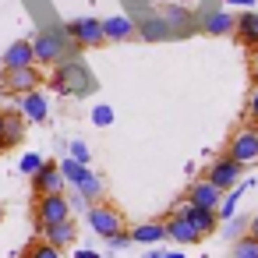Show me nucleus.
<instances>
[{
	"label": "nucleus",
	"mask_w": 258,
	"mask_h": 258,
	"mask_svg": "<svg viewBox=\"0 0 258 258\" xmlns=\"http://www.w3.org/2000/svg\"><path fill=\"white\" fill-rule=\"evenodd\" d=\"M39 82H43V75H39L36 64H32V68H18V71H4V92H11V96L36 92Z\"/></svg>",
	"instance_id": "8"
},
{
	"label": "nucleus",
	"mask_w": 258,
	"mask_h": 258,
	"mask_svg": "<svg viewBox=\"0 0 258 258\" xmlns=\"http://www.w3.org/2000/svg\"><path fill=\"white\" fill-rule=\"evenodd\" d=\"M106 244H110V251H124V247L131 244V237H127V230H120V233H113Z\"/></svg>",
	"instance_id": "31"
},
{
	"label": "nucleus",
	"mask_w": 258,
	"mask_h": 258,
	"mask_svg": "<svg viewBox=\"0 0 258 258\" xmlns=\"http://www.w3.org/2000/svg\"><path fill=\"white\" fill-rule=\"evenodd\" d=\"M85 219H89V226H92V233H99L103 240H110L113 233H120V230H124V219H120V212H117L113 205H103V202H96V205H89V212H85Z\"/></svg>",
	"instance_id": "6"
},
{
	"label": "nucleus",
	"mask_w": 258,
	"mask_h": 258,
	"mask_svg": "<svg viewBox=\"0 0 258 258\" xmlns=\"http://www.w3.org/2000/svg\"><path fill=\"white\" fill-rule=\"evenodd\" d=\"M163 226H166V240H173V244H198V240H202V233H198L184 216H177V212H173Z\"/></svg>",
	"instance_id": "17"
},
{
	"label": "nucleus",
	"mask_w": 258,
	"mask_h": 258,
	"mask_svg": "<svg viewBox=\"0 0 258 258\" xmlns=\"http://www.w3.org/2000/svg\"><path fill=\"white\" fill-rule=\"evenodd\" d=\"M233 258H258V240L251 233H240L233 240Z\"/></svg>",
	"instance_id": "23"
},
{
	"label": "nucleus",
	"mask_w": 258,
	"mask_h": 258,
	"mask_svg": "<svg viewBox=\"0 0 258 258\" xmlns=\"http://www.w3.org/2000/svg\"><path fill=\"white\" fill-rule=\"evenodd\" d=\"M29 43H32L36 64H60L64 60V36L60 32H39Z\"/></svg>",
	"instance_id": "7"
},
{
	"label": "nucleus",
	"mask_w": 258,
	"mask_h": 258,
	"mask_svg": "<svg viewBox=\"0 0 258 258\" xmlns=\"http://www.w3.org/2000/svg\"><path fill=\"white\" fill-rule=\"evenodd\" d=\"M60 219H71V205H68V195H64V191L36 198V219H32V226H36V237H39V230H43V226H50V223H60Z\"/></svg>",
	"instance_id": "2"
},
{
	"label": "nucleus",
	"mask_w": 258,
	"mask_h": 258,
	"mask_svg": "<svg viewBox=\"0 0 258 258\" xmlns=\"http://www.w3.org/2000/svg\"><path fill=\"white\" fill-rule=\"evenodd\" d=\"M64 36H68L78 50H96V46L106 43V39H103V22H99V18H75V22L64 25Z\"/></svg>",
	"instance_id": "3"
},
{
	"label": "nucleus",
	"mask_w": 258,
	"mask_h": 258,
	"mask_svg": "<svg viewBox=\"0 0 258 258\" xmlns=\"http://www.w3.org/2000/svg\"><path fill=\"white\" fill-rule=\"evenodd\" d=\"M68 152H71V159H75V163H82V166H89V163H92V152H89V145H85V142H71V145H68Z\"/></svg>",
	"instance_id": "28"
},
{
	"label": "nucleus",
	"mask_w": 258,
	"mask_h": 258,
	"mask_svg": "<svg viewBox=\"0 0 258 258\" xmlns=\"http://www.w3.org/2000/svg\"><path fill=\"white\" fill-rule=\"evenodd\" d=\"M22 99V106H18V113L29 120V124H43L46 117H50V103H46V96L36 89V92H25V96H18Z\"/></svg>",
	"instance_id": "14"
},
{
	"label": "nucleus",
	"mask_w": 258,
	"mask_h": 258,
	"mask_svg": "<svg viewBox=\"0 0 258 258\" xmlns=\"http://www.w3.org/2000/svg\"><path fill=\"white\" fill-rule=\"evenodd\" d=\"M22 258H64L57 247H50L46 240H32L25 251H22Z\"/></svg>",
	"instance_id": "25"
},
{
	"label": "nucleus",
	"mask_w": 258,
	"mask_h": 258,
	"mask_svg": "<svg viewBox=\"0 0 258 258\" xmlns=\"http://www.w3.org/2000/svg\"><path fill=\"white\" fill-rule=\"evenodd\" d=\"M205 180H209V184H216L219 191H233V187L244 180V166H240V163H233V159L223 152V156H216V159L209 163Z\"/></svg>",
	"instance_id": "4"
},
{
	"label": "nucleus",
	"mask_w": 258,
	"mask_h": 258,
	"mask_svg": "<svg viewBox=\"0 0 258 258\" xmlns=\"http://www.w3.org/2000/svg\"><path fill=\"white\" fill-rule=\"evenodd\" d=\"M57 191H64V177H60V166L46 159V163L32 173V195L43 198V195H57Z\"/></svg>",
	"instance_id": "10"
},
{
	"label": "nucleus",
	"mask_w": 258,
	"mask_h": 258,
	"mask_svg": "<svg viewBox=\"0 0 258 258\" xmlns=\"http://www.w3.org/2000/svg\"><path fill=\"white\" fill-rule=\"evenodd\" d=\"M244 223H247V219H237V216H233V219H226V223H223L226 237H230V240H237V237H240V226H244Z\"/></svg>",
	"instance_id": "30"
},
{
	"label": "nucleus",
	"mask_w": 258,
	"mask_h": 258,
	"mask_svg": "<svg viewBox=\"0 0 258 258\" xmlns=\"http://www.w3.org/2000/svg\"><path fill=\"white\" fill-rule=\"evenodd\" d=\"M131 36H138V22H131L127 15H113V18L103 22V39L106 43H124Z\"/></svg>",
	"instance_id": "16"
},
{
	"label": "nucleus",
	"mask_w": 258,
	"mask_h": 258,
	"mask_svg": "<svg viewBox=\"0 0 258 258\" xmlns=\"http://www.w3.org/2000/svg\"><path fill=\"white\" fill-rule=\"evenodd\" d=\"M251 78H254V85H258V60H254V68H251Z\"/></svg>",
	"instance_id": "40"
},
{
	"label": "nucleus",
	"mask_w": 258,
	"mask_h": 258,
	"mask_svg": "<svg viewBox=\"0 0 258 258\" xmlns=\"http://www.w3.org/2000/svg\"><path fill=\"white\" fill-rule=\"evenodd\" d=\"M233 36H237L240 46H247V50L258 53V11L237 15V18H233Z\"/></svg>",
	"instance_id": "13"
},
{
	"label": "nucleus",
	"mask_w": 258,
	"mask_h": 258,
	"mask_svg": "<svg viewBox=\"0 0 258 258\" xmlns=\"http://www.w3.org/2000/svg\"><path fill=\"white\" fill-rule=\"evenodd\" d=\"M226 156H230L233 163H240V166H254V163H258V127H254V124H251V127H240V131L230 138Z\"/></svg>",
	"instance_id": "5"
},
{
	"label": "nucleus",
	"mask_w": 258,
	"mask_h": 258,
	"mask_svg": "<svg viewBox=\"0 0 258 258\" xmlns=\"http://www.w3.org/2000/svg\"><path fill=\"white\" fill-rule=\"evenodd\" d=\"M254 4L258 0H226V8L233 11V8H244V11H254Z\"/></svg>",
	"instance_id": "34"
},
{
	"label": "nucleus",
	"mask_w": 258,
	"mask_h": 258,
	"mask_svg": "<svg viewBox=\"0 0 258 258\" xmlns=\"http://www.w3.org/2000/svg\"><path fill=\"white\" fill-rule=\"evenodd\" d=\"M57 166H60V177H64L68 184H78V180L85 177V170H89V166H82V163H75L71 156H68V159H60Z\"/></svg>",
	"instance_id": "24"
},
{
	"label": "nucleus",
	"mask_w": 258,
	"mask_h": 258,
	"mask_svg": "<svg viewBox=\"0 0 258 258\" xmlns=\"http://www.w3.org/2000/svg\"><path fill=\"white\" fill-rule=\"evenodd\" d=\"M247 233L258 240V216H247Z\"/></svg>",
	"instance_id": "36"
},
{
	"label": "nucleus",
	"mask_w": 258,
	"mask_h": 258,
	"mask_svg": "<svg viewBox=\"0 0 258 258\" xmlns=\"http://www.w3.org/2000/svg\"><path fill=\"white\" fill-rule=\"evenodd\" d=\"M247 120L251 124H258V85L251 89V96H247Z\"/></svg>",
	"instance_id": "32"
},
{
	"label": "nucleus",
	"mask_w": 258,
	"mask_h": 258,
	"mask_svg": "<svg viewBox=\"0 0 258 258\" xmlns=\"http://www.w3.org/2000/svg\"><path fill=\"white\" fill-rule=\"evenodd\" d=\"M75 258H103V254H99V251H89V247H78Z\"/></svg>",
	"instance_id": "35"
},
{
	"label": "nucleus",
	"mask_w": 258,
	"mask_h": 258,
	"mask_svg": "<svg viewBox=\"0 0 258 258\" xmlns=\"http://www.w3.org/2000/svg\"><path fill=\"white\" fill-rule=\"evenodd\" d=\"M43 163H46V159H43L39 152H25V156H22V163H18V170H22L25 177H32V173H36Z\"/></svg>",
	"instance_id": "27"
},
{
	"label": "nucleus",
	"mask_w": 258,
	"mask_h": 258,
	"mask_svg": "<svg viewBox=\"0 0 258 258\" xmlns=\"http://www.w3.org/2000/svg\"><path fill=\"white\" fill-rule=\"evenodd\" d=\"M0 152H4V113H0Z\"/></svg>",
	"instance_id": "37"
},
{
	"label": "nucleus",
	"mask_w": 258,
	"mask_h": 258,
	"mask_svg": "<svg viewBox=\"0 0 258 258\" xmlns=\"http://www.w3.org/2000/svg\"><path fill=\"white\" fill-rule=\"evenodd\" d=\"M68 205H71V212H75V209H82V212H89V202H85V198H82L78 191H71V195H68Z\"/></svg>",
	"instance_id": "33"
},
{
	"label": "nucleus",
	"mask_w": 258,
	"mask_h": 258,
	"mask_svg": "<svg viewBox=\"0 0 258 258\" xmlns=\"http://www.w3.org/2000/svg\"><path fill=\"white\" fill-rule=\"evenodd\" d=\"M75 191H78V195H82V198H85L89 205H96V202L103 198V180H99V177H96L92 170H85V177H82V180L75 184Z\"/></svg>",
	"instance_id": "21"
},
{
	"label": "nucleus",
	"mask_w": 258,
	"mask_h": 258,
	"mask_svg": "<svg viewBox=\"0 0 258 258\" xmlns=\"http://www.w3.org/2000/svg\"><path fill=\"white\" fill-rule=\"evenodd\" d=\"M127 237H131V244H159V240H166V226L163 223H156V219H149V223H138V226H131L127 230Z\"/></svg>",
	"instance_id": "18"
},
{
	"label": "nucleus",
	"mask_w": 258,
	"mask_h": 258,
	"mask_svg": "<svg viewBox=\"0 0 258 258\" xmlns=\"http://www.w3.org/2000/svg\"><path fill=\"white\" fill-rule=\"evenodd\" d=\"M142 258H163V251H145Z\"/></svg>",
	"instance_id": "39"
},
{
	"label": "nucleus",
	"mask_w": 258,
	"mask_h": 258,
	"mask_svg": "<svg viewBox=\"0 0 258 258\" xmlns=\"http://www.w3.org/2000/svg\"><path fill=\"white\" fill-rule=\"evenodd\" d=\"M50 85H53L60 96H89V92L96 89L92 75H89L78 60H60L57 71H53V78H50Z\"/></svg>",
	"instance_id": "1"
},
{
	"label": "nucleus",
	"mask_w": 258,
	"mask_h": 258,
	"mask_svg": "<svg viewBox=\"0 0 258 258\" xmlns=\"http://www.w3.org/2000/svg\"><path fill=\"white\" fill-rule=\"evenodd\" d=\"M25 117L18 113V110H11V113H4V149H11V145H18L22 138H25Z\"/></svg>",
	"instance_id": "20"
},
{
	"label": "nucleus",
	"mask_w": 258,
	"mask_h": 258,
	"mask_svg": "<svg viewBox=\"0 0 258 258\" xmlns=\"http://www.w3.org/2000/svg\"><path fill=\"white\" fill-rule=\"evenodd\" d=\"M163 258H184V251H163Z\"/></svg>",
	"instance_id": "38"
},
{
	"label": "nucleus",
	"mask_w": 258,
	"mask_h": 258,
	"mask_svg": "<svg viewBox=\"0 0 258 258\" xmlns=\"http://www.w3.org/2000/svg\"><path fill=\"white\" fill-rule=\"evenodd\" d=\"M75 237H78V226H75V219H60V223H50V226H43L39 230V237L36 240H46L50 247H71L75 244Z\"/></svg>",
	"instance_id": "11"
},
{
	"label": "nucleus",
	"mask_w": 258,
	"mask_h": 258,
	"mask_svg": "<svg viewBox=\"0 0 258 258\" xmlns=\"http://www.w3.org/2000/svg\"><path fill=\"white\" fill-rule=\"evenodd\" d=\"M4 71H18V68H32L36 64V53H32V43L29 39H18V43H11L8 50H4Z\"/></svg>",
	"instance_id": "15"
},
{
	"label": "nucleus",
	"mask_w": 258,
	"mask_h": 258,
	"mask_svg": "<svg viewBox=\"0 0 258 258\" xmlns=\"http://www.w3.org/2000/svg\"><path fill=\"white\" fill-rule=\"evenodd\" d=\"M163 18H166V25L173 29V25H180V22H187L191 15H187L184 8H166V15H163Z\"/></svg>",
	"instance_id": "29"
},
{
	"label": "nucleus",
	"mask_w": 258,
	"mask_h": 258,
	"mask_svg": "<svg viewBox=\"0 0 258 258\" xmlns=\"http://www.w3.org/2000/svg\"><path fill=\"white\" fill-rule=\"evenodd\" d=\"M92 124H96V127H110V124H113V106H106V103L92 106Z\"/></svg>",
	"instance_id": "26"
},
{
	"label": "nucleus",
	"mask_w": 258,
	"mask_h": 258,
	"mask_svg": "<svg viewBox=\"0 0 258 258\" xmlns=\"http://www.w3.org/2000/svg\"><path fill=\"white\" fill-rule=\"evenodd\" d=\"M0 92H4V71H0Z\"/></svg>",
	"instance_id": "41"
},
{
	"label": "nucleus",
	"mask_w": 258,
	"mask_h": 258,
	"mask_svg": "<svg viewBox=\"0 0 258 258\" xmlns=\"http://www.w3.org/2000/svg\"><path fill=\"white\" fill-rule=\"evenodd\" d=\"M233 18L237 15H230V11H216V15L205 18V32L209 36H230L233 32Z\"/></svg>",
	"instance_id": "22"
},
{
	"label": "nucleus",
	"mask_w": 258,
	"mask_h": 258,
	"mask_svg": "<svg viewBox=\"0 0 258 258\" xmlns=\"http://www.w3.org/2000/svg\"><path fill=\"white\" fill-rule=\"evenodd\" d=\"M187 202H191V205H198V209H212V212H216V209H219V202H223V191L202 177V180H195V184L187 187Z\"/></svg>",
	"instance_id": "12"
},
{
	"label": "nucleus",
	"mask_w": 258,
	"mask_h": 258,
	"mask_svg": "<svg viewBox=\"0 0 258 258\" xmlns=\"http://www.w3.org/2000/svg\"><path fill=\"white\" fill-rule=\"evenodd\" d=\"M138 36H142L145 43H163V39L173 36V29L166 25V18H145V22L138 25Z\"/></svg>",
	"instance_id": "19"
},
{
	"label": "nucleus",
	"mask_w": 258,
	"mask_h": 258,
	"mask_svg": "<svg viewBox=\"0 0 258 258\" xmlns=\"http://www.w3.org/2000/svg\"><path fill=\"white\" fill-rule=\"evenodd\" d=\"M173 212H177V216H184V219H187V223H191V226L202 233V240H205V237H209V233L219 226V216H216L212 209H198V205H191L187 198H184V202H180Z\"/></svg>",
	"instance_id": "9"
}]
</instances>
